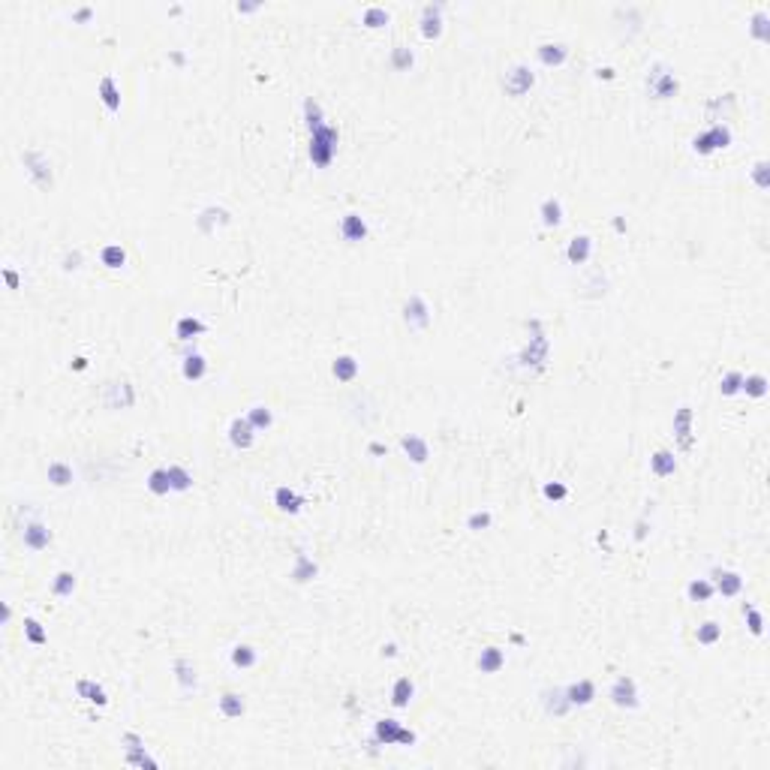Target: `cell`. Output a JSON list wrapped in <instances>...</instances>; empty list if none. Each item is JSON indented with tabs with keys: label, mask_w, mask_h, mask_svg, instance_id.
<instances>
[{
	"label": "cell",
	"mask_w": 770,
	"mask_h": 770,
	"mask_svg": "<svg viewBox=\"0 0 770 770\" xmlns=\"http://www.w3.org/2000/svg\"><path fill=\"white\" fill-rule=\"evenodd\" d=\"M78 265H82V253H78V250H76V253H66V256H63V271H76Z\"/></svg>",
	"instance_id": "obj_55"
},
{
	"label": "cell",
	"mask_w": 770,
	"mask_h": 770,
	"mask_svg": "<svg viewBox=\"0 0 770 770\" xmlns=\"http://www.w3.org/2000/svg\"><path fill=\"white\" fill-rule=\"evenodd\" d=\"M412 695H415V683H412V677H397L395 686H391V704H395L397 710L410 707Z\"/></svg>",
	"instance_id": "obj_35"
},
{
	"label": "cell",
	"mask_w": 770,
	"mask_h": 770,
	"mask_svg": "<svg viewBox=\"0 0 770 770\" xmlns=\"http://www.w3.org/2000/svg\"><path fill=\"white\" fill-rule=\"evenodd\" d=\"M4 280H6V286H9V289H19V286H21V277L12 271V268H4Z\"/></svg>",
	"instance_id": "obj_56"
},
{
	"label": "cell",
	"mask_w": 770,
	"mask_h": 770,
	"mask_svg": "<svg viewBox=\"0 0 770 770\" xmlns=\"http://www.w3.org/2000/svg\"><path fill=\"white\" fill-rule=\"evenodd\" d=\"M358 373H361V364L355 355H337L331 361V376L337 383H355Z\"/></svg>",
	"instance_id": "obj_21"
},
{
	"label": "cell",
	"mask_w": 770,
	"mask_h": 770,
	"mask_svg": "<svg viewBox=\"0 0 770 770\" xmlns=\"http://www.w3.org/2000/svg\"><path fill=\"white\" fill-rule=\"evenodd\" d=\"M539 217H542V226L557 229L563 223V202L557 196H548L542 205H539Z\"/></svg>",
	"instance_id": "obj_34"
},
{
	"label": "cell",
	"mask_w": 770,
	"mask_h": 770,
	"mask_svg": "<svg viewBox=\"0 0 770 770\" xmlns=\"http://www.w3.org/2000/svg\"><path fill=\"white\" fill-rule=\"evenodd\" d=\"M90 16H93V9H90V6H82V9H76V12H73V19H76V21H90Z\"/></svg>",
	"instance_id": "obj_57"
},
{
	"label": "cell",
	"mask_w": 770,
	"mask_h": 770,
	"mask_svg": "<svg viewBox=\"0 0 770 770\" xmlns=\"http://www.w3.org/2000/svg\"><path fill=\"white\" fill-rule=\"evenodd\" d=\"M412 63H415V55H412L410 46H395L391 48V66H395L397 73H410Z\"/></svg>",
	"instance_id": "obj_44"
},
{
	"label": "cell",
	"mask_w": 770,
	"mask_h": 770,
	"mask_svg": "<svg viewBox=\"0 0 770 770\" xmlns=\"http://www.w3.org/2000/svg\"><path fill=\"white\" fill-rule=\"evenodd\" d=\"M274 506L283 511V515H298V511L304 509V494H298L295 488H277L274 491Z\"/></svg>",
	"instance_id": "obj_22"
},
{
	"label": "cell",
	"mask_w": 770,
	"mask_h": 770,
	"mask_svg": "<svg viewBox=\"0 0 770 770\" xmlns=\"http://www.w3.org/2000/svg\"><path fill=\"white\" fill-rule=\"evenodd\" d=\"M145 488L151 491L154 496H166L172 494V482H169V469L166 467H157L147 472V482H145Z\"/></svg>",
	"instance_id": "obj_37"
},
{
	"label": "cell",
	"mask_w": 770,
	"mask_h": 770,
	"mask_svg": "<svg viewBox=\"0 0 770 770\" xmlns=\"http://www.w3.org/2000/svg\"><path fill=\"white\" fill-rule=\"evenodd\" d=\"M244 418L256 427V434H265V430L274 427V412H271V407H265V403H253Z\"/></svg>",
	"instance_id": "obj_32"
},
{
	"label": "cell",
	"mask_w": 770,
	"mask_h": 770,
	"mask_svg": "<svg viewBox=\"0 0 770 770\" xmlns=\"http://www.w3.org/2000/svg\"><path fill=\"white\" fill-rule=\"evenodd\" d=\"M21 163L24 169H28V178L39 187V190H51V184H55V178H51V163H48V157L43 151H24L21 154Z\"/></svg>",
	"instance_id": "obj_6"
},
{
	"label": "cell",
	"mask_w": 770,
	"mask_h": 770,
	"mask_svg": "<svg viewBox=\"0 0 770 770\" xmlns=\"http://www.w3.org/2000/svg\"><path fill=\"white\" fill-rule=\"evenodd\" d=\"M740 611H743V617H746V626H749V632H752V635H761V632H764V623H761L759 608L749 605V602H743Z\"/></svg>",
	"instance_id": "obj_50"
},
{
	"label": "cell",
	"mask_w": 770,
	"mask_h": 770,
	"mask_svg": "<svg viewBox=\"0 0 770 770\" xmlns=\"http://www.w3.org/2000/svg\"><path fill=\"white\" fill-rule=\"evenodd\" d=\"M650 472H653L656 479H671L674 472H677V457H674V452H668V449L653 452V457H650Z\"/></svg>",
	"instance_id": "obj_25"
},
{
	"label": "cell",
	"mask_w": 770,
	"mask_h": 770,
	"mask_svg": "<svg viewBox=\"0 0 770 770\" xmlns=\"http://www.w3.org/2000/svg\"><path fill=\"white\" fill-rule=\"evenodd\" d=\"M368 235H370V226H368V220H364L361 214H355V211L343 214V220H340V238L346 241V244H361V241H368Z\"/></svg>",
	"instance_id": "obj_13"
},
{
	"label": "cell",
	"mask_w": 770,
	"mask_h": 770,
	"mask_svg": "<svg viewBox=\"0 0 770 770\" xmlns=\"http://www.w3.org/2000/svg\"><path fill=\"white\" fill-rule=\"evenodd\" d=\"M21 545L28 548V551H33V553H39V551H46L48 545H51V530H48V524H43V521H24L21 524Z\"/></svg>",
	"instance_id": "obj_9"
},
{
	"label": "cell",
	"mask_w": 770,
	"mask_h": 770,
	"mask_svg": "<svg viewBox=\"0 0 770 770\" xmlns=\"http://www.w3.org/2000/svg\"><path fill=\"white\" fill-rule=\"evenodd\" d=\"M719 638H722V626L716 623V620H704V623L695 629V641H698V644H704V647H713Z\"/></svg>",
	"instance_id": "obj_42"
},
{
	"label": "cell",
	"mask_w": 770,
	"mask_h": 770,
	"mask_svg": "<svg viewBox=\"0 0 770 770\" xmlns=\"http://www.w3.org/2000/svg\"><path fill=\"white\" fill-rule=\"evenodd\" d=\"M73 370H88V358H82V355H78V358L73 361Z\"/></svg>",
	"instance_id": "obj_59"
},
{
	"label": "cell",
	"mask_w": 770,
	"mask_h": 770,
	"mask_svg": "<svg viewBox=\"0 0 770 770\" xmlns=\"http://www.w3.org/2000/svg\"><path fill=\"white\" fill-rule=\"evenodd\" d=\"M536 55H539V61H542V66L557 70V66H563L566 61H569V46L566 43H542L536 48Z\"/></svg>",
	"instance_id": "obj_17"
},
{
	"label": "cell",
	"mask_w": 770,
	"mask_h": 770,
	"mask_svg": "<svg viewBox=\"0 0 770 770\" xmlns=\"http://www.w3.org/2000/svg\"><path fill=\"white\" fill-rule=\"evenodd\" d=\"M169 482H172V491L175 494H187L193 488V476H190V469L181 467V464H169Z\"/></svg>",
	"instance_id": "obj_40"
},
{
	"label": "cell",
	"mask_w": 770,
	"mask_h": 770,
	"mask_svg": "<svg viewBox=\"0 0 770 770\" xmlns=\"http://www.w3.org/2000/svg\"><path fill=\"white\" fill-rule=\"evenodd\" d=\"M608 698H611V704L620 707V710H635V707H641L638 683H635L629 674H620V677L611 683V689H608Z\"/></svg>",
	"instance_id": "obj_5"
},
{
	"label": "cell",
	"mask_w": 770,
	"mask_h": 770,
	"mask_svg": "<svg viewBox=\"0 0 770 770\" xmlns=\"http://www.w3.org/2000/svg\"><path fill=\"white\" fill-rule=\"evenodd\" d=\"M76 692L82 695L85 701H90V704H97V707H105L109 704V695H105V689L100 683H93V680H78L76 683Z\"/></svg>",
	"instance_id": "obj_39"
},
{
	"label": "cell",
	"mask_w": 770,
	"mask_h": 770,
	"mask_svg": "<svg viewBox=\"0 0 770 770\" xmlns=\"http://www.w3.org/2000/svg\"><path fill=\"white\" fill-rule=\"evenodd\" d=\"M400 449L407 452V457L412 464H427V457H430V442L425 437H418V434H403L400 437Z\"/></svg>",
	"instance_id": "obj_19"
},
{
	"label": "cell",
	"mask_w": 770,
	"mask_h": 770,
	"mask_svg": "<svg viewBox=\"0 0 770 770\" xmlns=\"http://www.w3.org/2000/svg\"><path fill=\"white\" fill-rule=\"evenodd\" d=\"M120 743H124V749H142L145 746V740L136 732H127L124 737H120Z\"/></svg>",
	"instance_id": "obj_54"
},
{
	"label": "cell",
	"mask_w": 770,
	"mask_h": 770,
	"mask_svg": "<svg viewBox=\"0 0 770 770\" xmlns=\"http://www.w3.org/2000/svg\"><path fill=\"white\" fill-rule=\"evenodd\" d=\"M752 181H755L759 190H767V187H770V163H767V160H759V163L752 166Z\"/></svg>",
	"instance_id": "obj_52"
},
{
	"label": "cell",
	"mask_w": 770,
	"mask_h": 770,
	"mask_svg": "<svg viewBox=\"0 0 770 770\" xmlns=\"http://www.w3.org/2000/svg\"><path fill=\"white\" fill-rule=\"evenodd\" d=\"M710 584L722 599H734V596L743 593V578L737 572H732V569H713L710 572Z\"/></svg>",
	"instance_id": "obj_12"
},
{
	"label": "cell",
	"mask_w": 770,
	"mask_h": 770,
	"mask_svg": "<svg viewBox=\"0 0 770 770\" xmlns=\"http://www.w3.org/2000/svg\"><path fill=\"white\" fill-rule=\"evenodd\" d=\"M316 563L310 560V557H304V553H298V557H295V569H292V578L298 581V584H307L310 578H316Z\"/></svg>",
	"instance_id": "obj_47"
},
{
	"label": "cell",
	"mask_w": 770,
	"mask_h": 770,
	"mask_svg": "<svg viewBox=\"0 0 770 770\" xmlns=\"http://www.w3.org/2000/svg\"><path fill=\"white\" fill-rule=\"evenodd\" d=\"M46 476H48V482L55 484V488H70L73 479H76V472H73V467L66 464V461H51L48 469H46Z\"/></svg>",
	"instance_id": "obj_36"
},
{
	"label": "cell",
	"mask_w": 770,
	"mask_h": 770,
	"mask_svg": "<svg viewBox=\"0 0 770 770\" xmlns=\"http://www.w3.org/2000/svg\"><path fill=\"white\" fill-rule=\"evenodd\" d=\"M100 262L105 268H124L127 265V250L120 244H105L103 253H100Z\"/></svg>",
	"instance_id": "obj_46"
},
{
	"label": "cell",
	"mask_w": 770,
	"mask_h": 770,
	"mask_svg": "<svg viewBox=\"0 0 770 770\" xmlns=\"http://www.w3.org/2000/svg\"><path fill=\"white\" fill-rule=\"evenodd\" d=\"M476 665H479V671L482 674H499L506 668V650L503 647H484V650L479 653V659H476Z\"/></svg>",
	"instance_id": "obj_23"
},
{
	"label": "cell",
	"mask_w": 770,
	"mask_h": 770,
	"mask_svg": "<svg viewBox=\"0 0 770 770\" xmlns=\"http://www.w3.org/2000/svg\"><path fill=\"white\" fill-rule=\"evenodd\" d=\"M728 145H732V127L728 124H713L710 130L698 132V136L692 139V151L698 157H710L713 151H725Z\"/></svg>",
	"instance_id": "obj_4"
},
{
	"label": "cell",
	"mask_w": 770,
	"mask_h": 770,
	"mask_svg": "<svg viewBox=\"0 0 770 770\" xmlns=\"http://www.w3.org/2000/svg\"><path fill=\"white\" fill-rule=\"evenodd\" d=\"M181 376L187 383H199V380H205L208 376V358L202 355V353H187L184 361H181Z\"/></svg>",
	"instance_id": "obj_18"
},
{
	"label": "cell",
	"mask_w": 770,
	"mask_h": 770,
	"mask_svg": "<svg viewBox=\"0 0 770 770\" xmlns=\"http://www.w3.org/2000/svg\"><path fill=\"white\" fill-rule=\"evenodd\" d=\"M373 740L380 743V746H412V743L418 740L415 737V732H410V728H403L397 719H376V725H373Z\"/></svg>",
	"instance_id": "obj_3"
},
{
	"label": "cell",
	"mask_w": 770,
	"mask_h": 770,
	"mask_svg": "<svg viewBox=\"0 0 770 770\" xmlns=\"http://www.w3.org/2000/svg\"><path fill=\"white\" fill-rule=\"evenodd\" d=\"M740 395H746V397H764V395H767V376H761V373H749V376H743V388H740Z\"/></svg>",
	"instance_id": "obj_43"
},
{
	"label": "cell",
	"mask_w": 770,
	"mask_h": 770,
	"mask_svg": "<svg viewBox=\"0 0 770 770\" xmlns=\"http://www.w3.org/2000/svg\"><path fill=\"white\" fill-rule=\"evenodd\" d=\"M9 620H12V608H9V602H6V605H4V623H9Z\"/></svg>",
	"instance_id": "obj_62"
},
{
	"label": "cell",
	"mask_w": 770,
	"mask_h": 770,
	"mask_svg": "<svg viewBox=\"0 0 770 770\" xmlns=\"http://www.w3.org/2000/svg\"><path fill=\"white\" fill-rule=\"evenodd\" d=\"M403 322H407L410 331H425L430 326V307L418 292L403 301Z\"/></svg>",
	"instance_id": "obj_7"
},
{
	"label": "cell",
	"mask_w": 770,
	"mask_h": 770,
	"mask_svg": "<svg viewBox=\"0 0 770 770\" xmlns=\"http://www.w3.org/2000/svg\"><path fill=\"white\" fill-rule=\"evenodd\" d=\"M491 524H494V511L491 509H482V511H472V515L467 518V530L482 533V530H488Z\"/></svg>",
	"instance_id": "obj_49"
},
{
	"label": "cell",
	"mask_w": 770,
	"mask_h": 770,
	"mask_svg": "<svg viewBox=\"0 0 770 770\" xmlns=\"http://www.w3.org/2000/svg\"><path fill=\"white\" fill-rule=\"evenodd\" d=\"M752 36L759 39V43H767L770 39V28H767V12H755L752 16Z\"/></svg>",
	"instance_id": "obj_51"
},
{
	"label": "cell",
	"mask_w": 770,
	"mask_h": 770,
	"mask_svg": "<svg viewBox=\"0 0 770 770\" xmlns=\"http://www.w3.org/2000/svg\"><path fill=\"white\" fill-rule=\"evenodd\" d=\"M644 536H647V521L641 518V521H638V526H635V539H638V542H641Z\"/></svg>",
	"instance_id": "obj_58"
},
{
	"label": "cell",
	"mask_w": 770,
	"mask_h": 770,
	"mask_svg": "<svg viewBox=\"0 0 770 770\" xmlns=\"http://www.w3.org/2000/svg\"><path fill=\"white\" fill-rule=\"evenodd\" d=\"M692 422H695V412H692V407H689V403H683V407L674 412V422H671V427H674V439H677V445H680L683 452H689V449L695 445Z\"/></svg>",
	"instance_id": "obj_8"
},
{
	"label": "cell",
	"mask_w": 770,
	"mask_h": 770,
	"mask_svg": "<svg viewBox=\"0 0 770 770\" xmlns=\"http://www.w3.org/2000/svg\"><path fill=\"white\" fill-rule=\"evenodd\" d=\"M542 707H545L548 716H553V719H560V716H566V713L572 710L569 698H566V689H560V686L545 689V692H542Z\"/></svg>",
	"instance_id": "obj_16"
},
{
	"label": "cell",
	"mask_w": 770,
	"mask_h": 770,
	"mask_svg": "<svg viewBox=\"0 0 770 770\" xmlns=\"http://www.w3.org/2000/svg\"><path fill=\"white\" fill-rule=\"evenodd\" d=\"M533 85H536V76H533L530 66H524V63H515L503 76V88H506L509 97H524V93H530Z\"/></svg>",
	"instance_id": "obj_10"
},
{
	"label": "cell",
	"mask_w": 770,
	"mask_h": 770,
	"mask_svg": "<svg viewBox=\"0 0 770 770\" xmlns=\"http://www.w3.org/2000/svg\"><path fill=\"white\" fill-rule=\"evenodd\" d=\"M97 97H100V103L105 105V112H109V115H118L120 112V88H118V78L115 76H103L100 78Z\"/></svg>",
	"instance_id": "obj_15"
},
{
	"label": "cell",
	"mask_w": 770,
	"mask_h": 770,
	"mask_svg": "<svg viewBox=\"0 0 770 770\" xmlns=\"http://www.w3.org/2000/svg\"><path fill=\"white\" fill-rule=\"evenodd\" d=\"M566 698H569L572 707H587V704H593V698H596V683L584 677L572 686H566Z\"/></svg>",
	"instance_id": "obj_24"
},
{
	"label": "cell",
	"mask_w": 770,
	"mask_h": 770,
	"mask_svg": "<svg viewBox=\"0 0 770 770\" xmlns=\"http://www.w3.org/2000/svg\"><path fill=\"white\" fill-rule=\"evenodd\" d=\"M422 36L425 39H439L442 36V6L437 4H430V6H425V12H422Z\"/></svg>",
	"instance_id": "obj_27"
},
{
	"label": "cell",
	"mask_w": 770,
	"mask_h": 770,
	"mask_svg": "<svg viewBox=\"0 0 770 770\" xmlns=\"http://www.w3.org/2000/svg\"><path fill=\"white\" fill-rule=\"evenodd\" d=\"M304 127L310 132V142H307V157H310V163H313L316 169H328L334 163V157H337V145H340V130H337L334 124H328L326 120V112H322V105L313 100V97H307L304 100Z\"/></svg>",
	"instance_id": "obj_1"
},
{
	"label": "cell",
	"mask_w": 770,
	"mask_h": 770,
	"mask_svg": "<svg viewBox=\"0 0 770 770\" xmlns=\"http://www.w3.org/2000/svg\"><path fill=\"white\" fill-rule=\"evenodd\" d=\"M370 452H373V454H385L388 449H385V445H383V442H370Z\"/></svg>",
	"instance_id": "obj_60"
},
{
	"label": "cell",
	"mask_w": 770,
	"mask_h": 770,
	"mask_svg": "<svg viewBox=\"0 0 770 770\" xmlns=\"http://www.w3.org/2000/svg\"><path fill=\"white\" fill-rule=\"evenodd\" d=\"M24 638L33 647H43V644H48V632L43 629V623H39L36 617H24Z\"/></svg>",
	"instance_id": "obj_45"
},
{
	"label": "cell",
	"mask_w": 770,
	"mask_h": 770,
	"mask_svg": "<svg viewBox=\"0 0 770 770\" xmlns=\"http://www.w3.org/2000/svg\"><path fill=\"white\" fill-rule=\"evenodd\" d=\"M590 256H593V238L590 235H575L569 241V247H566V259H569L572 265L590 262Z\"/></svg>",
	"instance_id": "obj_26"
},
{
	"label": "cell",
	"mask_w": 770,
	"mask_h": 770,
	"mask_svg": "<svg viewBox=\"0 0 770 770\" xmlns=\"http://www.w3.org/2000/svg\"><path fill=\"white\" fill-rule=\"evenodd\" d=\"M205 331H208V326L199 316H181L178 322H175V337H178L181 343H190L193 337L205 334Z\"/></svg>",
	"instance_id": "obj_28"
},
{
	"label": "cell",
	"mask_w": 770,
	"mask_h": 770,
	"mask_svg": "<svg viewBox=\"0 0 770 770\" xmlns=\"http://www.w3.org/2000/svg\"><path fill=\"white\" fill-rule=\"evenodd\" d=\"M226 437H229V442H232V449L247 452V449H253V442H256V427L247 422L244 415H238V418H232V422H229Z\"/></svg>",
	"instance_id": "obj_11"
},
{
	"label": "cell",
	"mask_w": 770,
	"mask_h": 770,
	"mask_svg": "<svg viewBox=\"0 0 770 770\" xmlns=\"http://www.w3.org/2000/svg\"><path fill=\"white\" fill-rule=\"evenodd\" d=\"M686 596H689V602L701 605V602H710L716 596V590L710 584V578H695V581H689L686 584Z\"/></svg>",
	"instance_id": "obj_38"
},
{
	"label": "cell",
	"mask_w": 770,
	"mask_h": 770,
	"mask_svg": "<svg viewBox=\"0 0 770 770\" xmlns=\"http://www.w3.org/2000/svg\"><path fill=\"white\" fill-rule=\"evenodd\" d=\"M217 704H220V713L226 716V719H241V716L247 713V701H244L241 692H223Z\"/></svg>",
	"instance_id": "obj_31"
},
{
	"label": "cell",
	"mask_w": 770,
	"mask_h": 770,
	"mask_svg": "<svg viewBox=\"0 0 770 770\" xmlns=\"http://www.w3.org/2000/svg\"><path fill=\"white\" fill-rule=\"evenodd\" d=\"M229 659H232V665L238 671H250V668L259 665V650H256L253 644H235L232 653H229Z\"/></svg>",
	"instance_id": "obj_29"
},
{
	"label": "cell",
	"mask_w": 770,
	"mask_h": 770,
	"mask_svg": "<svg viewBox=\"0 0 770 770\" xmlns=\"http://www.w3.org/2000/svg\"><path fill=\"white\" fill-rule=\"evenodd\" d=\"M395 653H397V644H385V647H383V656H388V659H391Z\"/></svg>",
	"instance_id": "obj_61"
},
{
	"label": "cell",
	"mask_w": 770,
	"mask_h": 770,
	"mask_svg": "<svg viewBox=\"0 0 770 770\" xmlns=\"http://www.w3.org/2000/svg\"><path fill=\"white\" fill-rule=\"evenodd\" d=\"M136 403V388L130 383H112L105 388V407L109 410H130Z\"/></svg>",
	"instance_id": "obj_14"
},
{
	"label": "cell",
	"mask_w": 770,
	"mask_h": 770,
	"mask_svg": "<svg viewBox=\"0 0 770 770\" xmlns=\"http://www.w3.org/2000/svg\"><path fill=\"white\" fill-rule=\"evenodd\" d=\"M388 21H391V16H388L385 6H368V9L361 12V24H364V28H370V31L385 28Z\"/></svg>",
	"instance_id": "obj_41"
},
{
	"label": "cell",
	"mask_w": 770,
	"mask_h": 770,
	"mask_svg": "<svg viewBox=\"0 0 770 770\" xmlns=\"http://www.w3.org/2000/svg\"><path fill=\"white\" fill-rule=\"evenodd\" d=\"M175 680H178L181 692H196L199 689V674H196V665L187 656H178L175 659Z\"/></svg>",
	"instance_id": "obj_20"
},
{
	"label": "cell",
	"mask_w": 770,
	"mask_h": 770,
	"mask_svg": "<svg viewBox=\"0 0 770 770\" xmlns=\"http://www.w3.org/2000/svg\"><path fill=\"white\" fill-rule=\"evenodd\" d=\"M542 494H545V499H551V503H563V499L569 496V488H566L563 482H548L542 488Z\"/></svg>",
	"instance_id": "obj_53"
},
{
	"label": "cell",
	"mask_w": 770,
	"mask_h": 770,
	"mask_svg": "<svg viewBox=\"0 0 770 770\" xmlns=\"http://www.w3.org/2000/svg\"><path fill=\"white\" fill-rule=\"evenodd\" d=\"M740 388H743V373H740V370H728L722 380H719V395H722V397H734V395H740Z\"/></svg>",
	"instance_id": "obj_48"
},
{
	"label": "cell",
	"mask_w": 770,
	"mask_h": 770,
	"mask_svg": "<svg viewBox=\"0 0 770 770\" xmlns=\"http://www.w3.org/2000/svg\"><path fill=\"white\" fill-rule=\"evenodd\" d=\"M677 90H680L677 76H674V70H668L665 63H653L650 70H647V93H650L653 100H671V97H677Z\"/></svg>",
	"instance_id": "obj_2"
},
{
	"label": "cell",
	"mask_w": 770,
	"mask_h": 770,
	"mask_svg": "<svg viewBox=\"0 0 770 770\" xmlns=\"http://www.w3.org/2000/svg\"><path fill=\"white\" fill-rule=\"evenodd\" d=\"M78 587V575L70 572V569H61L55 575V581H51V596H58V599H70L73 593Z\"/></svg>",
	"instance_id": "obj_33"
},
{
	"label": "cell",
	"mask_w": 770,
	"mask_h": 770,
	"mask_svg": "<svg viewBox=\"0 0 770 770\" xmlns=\"http://www.w3.org/2000/svg\"><path fill=\"white\" fill-rule=\"evenodd\" d=\"M226 223H229V211H226V208H217V205L205 208V211H202L199 217H196V226H199L205 235H211L214 229H217V226H226Z\"/></svg>",
	"instance_id": "obj_30"
}]
</instances>
